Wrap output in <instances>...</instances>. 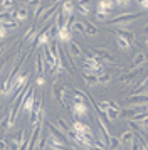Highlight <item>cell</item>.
<instances>
[{
    "label": "cell",
    "instance_id": "cell-1",
    "mask_svg": "<svg viewBox=\"0 0 148 150\" xmlns=\"http://www.w3.org/2000/svg\"><path fill=\"white\" fill-rule=\"evenodd\" d=\"M138 17H141V14L138 12H128V14H120V15H114L111 19H108V25L109 27H116V25H130L133 21H136Z\"/></svg>",
    "mask_w": 148,
    "mask_h": 150
},
{
    "label": "cell",
    "instance_id": "cell-2",
    "mask_svg": "<svg viewBox=\"0 0 148 150\" xmlns=\"http://www.w3.org/2000/svg\"><path fill=\"white\" fill-rule=\"evenodd\" d=\"M34 100H35V88H29L24 95V100H22V106L20 110L24 111V115L29 116L30 111H32V106H34Z\"/></svg>",
    "mask_w": 148,
    "mask_h": 150
},
{
    "label": "cell",
    "instance_id": "cell-3",
    "mask_svg": "<svg viewBox=\"0 0 148 150\" xmlns=\"http://www.w3.org/2000/svg\"><path fill=\"white\" fill-rule=\"evenodd\" d=\"M108 30H109L111 34H114V35L125 37V39H128L131 44H135L133 41L136 39V35H135V32H131V30L128 29V25H116V27H109Z\"/></svg>",
    "mask_w": 148,
    "mask_h": 150
},
{
    "label": "cell",
    "instance_id": "cell-4",
    "mask_svg": "<svg viewBox=\"0 0 148 150\" xmlns=\"http://www.w3.org/2000/svg\"><path fill=\"white\" fill-rule=\"evenodd\" d=\"M71 128H73L78 135H86V137H89V138H91V137H94L91 127H89V125H86L82 120H78V118L73 122V127H71Z\"/></svg>",
    "mask_w": 148,
    "mask_h": 150
},
{
    "label": "cell",
    "instance_id": "cell-5",
    "mask_svg": "<svg viewBox=\"0 0 148 150\" xmlns=\"http://www.w3.org/2000/svg\"><path fill=\"white\" fill-rule=\"evenodd\" d=\"M69 106H71V111H73L74 118H78V120H82V118L87 115V105L86 103L73 101V103H69Z\"/></svg>",
    "mask_w": 148,
    "mask_h": 150
},
{
    "label": "cell",
    "instance_id": "cell-6",
    "mask_svg": "<svg viewBox=\"0 0 148 150\" xmlns=\"http://www.w3.org/2000/svg\"><path fill=\"white\" fill-rule=\"evenodd\" d=\"M30 79V73H24V74H17L12 79V95H15L22 86H25L27 81Z\"/></svg>",
    "mask_w": 148,
    "mask_h": 150
},
{
    "label": "cell",
    "instance_id": "cell-7",
    "mask_svg": "<svg viewBox=\"0 0 148 150\" xmlns=\"http://www.w3.org/2000/svg\"><path fill=\"white\" fill-rule=\"evenodd\" d=\"M57 8H59V4H52V5H49L47 8H44V12H42V17H40V22L49 21V19H51V17H52L56 12H57Z\"/></svg>",
    "mask_w": 148,
    "mask_h": 150
},
{
    "label": "cell",
    "instance_id": "cell-8",
    "mask_svg": "<svg viewBox=\"0 0 148 150\" xmlns=\"http://www.w3.org/2000/svg\"><path fill=\"white\" fill-rule=\"evenodd\" d=\"M49 37H51V35H49V30H47V29H44L40 34H37V37H35V41H34V42H35V46L44 47L47 42H49ZM35 46H34V47H35Z\"/></svg>",
    "mask_w": 148,
    "mask_h": 150
},
{
    "label": "cell",
    "instance_id": "cell-9",
    "mask_svg": "<svg viewBox=\"0 0 148 150\" xmlns=\"http://www.w3.org/2000/svg\"><path fill=\"white\" fill-rule=\"evenodd\" d=\"M126 103L130 105H148V96L147 95H135L126 98Z\"/></svg>",
    "mask_w": 148,
    "mask_h": 150
},
{
    "label": "cell",
    "instance_id": "cell-10",
    "mask_svg": "<svg viewBox=\"0 0 148 150\" xmlns=\"http://www.w3.org/2000/svg\"><path fill=\"white\" fill-rule=\"evenodd\" d=\"M74 5H73V2L71 0H62V4H61V12L66 15V19L69 17V15H73L74 14Z\"/></svg>",
    "mask_w": 148,
    "mask_h": 150
},
{
    "label": "cell",
    "instance_id": "cell-11",
    "mask_svg": "<svg viewBox=\"0 0 148 150\" xmlns=\"http://www.w3.org/2000/svg\"><path fill=\"white\" fill-rule=\"evenodd\" d=\"M114 42H116V46H118V49H120V51H130V49H131V46H133V44L128 41V39L120 37V35H116Z\"/></svg>",
    "mask_w": 148,
    "mask_h": 150
},
{
    "label": "cell",
    "instance_id": "cell-12",
    "mask_svg": "<svg viewBox=\"0 0 148 150\" xmlns=\"http://www.w3.org/2000/svg\"><path fill=\"white\" fill-rule=\"evenodd\" d=\"M114 7L113 0H98L96 4V10H104V12H111V8Z\"/></svg>",
    "mask_w": 148,
    "mask_h": 150
},
{
    "label": "cell",
    "instance_id": "cell-13",
    "mask_svg": "<svg viewBox=\"0 0 148 150\" xmlns=\"http://www.w3.org/2000/svg\"><path fill=\"white\" fill-rule=\"evenodd\" d=\"M56 35H57V39L61 42H69L73 39V35H71V29H61V30H56Z\"/></svg>",
    "mask_w": 148,
    "mask_h": 150
},
{
    "label": "cell",
    "instance_id": "cell-14",
    "mask_svg": "<svg viewBox=\"0 0 148 150\" xmlns=\"http://www.w3.org/2000/svg\"><path fill=\"white\" fill-rule=\"evenodd\" d=\"M49 132H51V137L57 138V140H61V142H64V143L69 142V140H66V135H64V133H62L59 128H56L54 125H49Z\"/></svg>",
    "mask_w": 148,
    "mask_h": 150
},
{
    "label": "cell",
    "instance_id": "cell-15",
    "mask_svg": "<svg viewBox=\"0 0 148 150\" xmlns=\"http://www.w3.org/2000/svg\"><path fill=\"white\" fill-rule=\"evenodd\" d=\"M27 19H29V12H27V8H25V7L17 8V10L13 12V21L22 22V21H27Z\"/></svg>",
    "mask_w": 148,
    "mask_h": 150
},
{
    "label": "cell",
    "instance_id": "cell-16",
    "mask_svg": "<svg viewBox=\"0 0 148 150\" xmlns=\"http://www.w3.org/2000/svg\"><path fill=\"white\" fill-rule=\"evenodd\" d=\"M66 27V15L62 14L61 10L56 12V30H61V29Z\"/></svg>",
    "mask_w": 148,
    "mask_h": 150
},
{
    "label": "cell",
    "instance_id": "cell-17",
    "mask_svg": "<svg viewBox=\"0 0 148 150\" xmlns=\"http://www.w3.org/2000/svg\"><path fill=\"white\" fill-rule=\"evenodd\" d=\"M12 95V83L10 81H4L0 83V96H10Z\"/></svg>",
    "mask_w": 148,
    "mask_h": 150
},
{
    "label": "cell",
    "instance_id": "cell-18",
    "mask_svg": "<svg viewBox=\"0 0 148 150\" xmlns=\"http://www.w3.org/2000/svg\"><path fill=\"white\" fill-rule=\"evenodd\" d=\"M147 62V54L145 52H136L133 57V68H140Z\"/></svg>",
    "mask_w": 148,
    "mask_h": 150
},
{
    "label": "cell",
    "instance_id": "cell-19",
    "mask_svg": "<svg viewBox=\"0 0 148 150\" xmlns=\"http://www.w3.org/2000/svg\"><path fill=\"white\" fill-rule=\"evenodd\" d=\"M140 73H141V69H136V71H133V73H128L126 76H121V78H120V83H121V84H130V83L133 81V79H135L138 74H140Z\"/></svg>",
    "mask_w": 148,
    "mask_h": 150
},
{
    "label": "cell",
    "instance_id": "cell-20",
    "mask_svg": "<svg viewBox=\"0 0 148 150\" xmlns=\"http://www.w3.org/2000/svg\"><path fill=\"white\" fill-rule=\"evenodd\" d=\"M69 51H71V56H74V57H82V51L78 46V42H74L73 39L69 41Z\"/></svg>",
    "mask_w": 148,
    "mask_h": 150
},
{
    "label": "cell",
    "instance_id": "cell-21",
    "mask_svg": "<svg viewBox=\"0 0 148 150\" xmlns=\"http://www.w3.org/2000/svg\"><path fill=\"white\" fill-rule=\"evenodd\" d=\"M89 52H91V54H94L96 57H99V59L109 57V51H108V49H103V47H94V49H89Z\"/></svg>",
    "mask_w": 148,
    "mask_h": 150
},
{
    "label": "cell",
    "instance_id": "cell-22",
    "mask_svg": "<svg viewBox=\"0 0 148 150\" xmlns=\"http://www.w3.org/2000/svg\"><path fill=\"white\" fill-rule=\"evenodd\" d=\"M121 147V140H120V137H109L108 138V149L109 150H118Z\"/></svg>",
    "mask_w": 148,
    "mask_h": 150
},
{
    "label": "cell",
    "instance_id": "cell-23",
    "mask_svg": "<svg viewBox=\"0 0 148 150\" xmlns=\"http://www.w3.org/2000/svg\"><path fill=\"white\" fill-rule=\"evenodd\" d=\"M35 73H37V76L44 74V57H42V54H37V57H35Z\"/></svg>",
    "mask_w": 148,
    "mask_h": 150
},
{
    "label": "cell",
    "instance_id": "cell-24",
    "mask_svg": "<svg viewBox=\"0 0 148 150\" xmlns=\"http://www.w3.org/2000/svg\"><path fill=\"white\" fill-rule=\"evenodd\" d=\"M99 32V29L96 27L94 24H91V22H84V34L87 35H96Z\"/></svg>",
    "mask_w": 148,
    "mask_h": 150
},
{
    "label": "cell",
    "instance_id": "cell-25",
    "mask_svg": "<svg viewBox=\"0 0 148 150\" xmlns=\"http://www.w3.org/2000/svg\"><path fill=\"white\" fill-rule=\"evenodd\" d=\"M104 111H106V116H108V120H109V122H114V120H118V118H120V110L106 108Z\"/></svg>",
    "mask_w": 148,
    "mask_h": 150
},
{
    "label": "cell",
    "instance_id": "cell-26",
    "mask_svg": "<svg viewBox=\"0 0 148 150\" xmlns=\"http://www.w3.org/2000/svg\"><path fill=\"white\" fill-rule=\"evenodd\" d=\"M81 76H82V79L87 83V84H98V76L96 74H89V73H81Z\"/></svg>",
    "mask_w": 148,
    "mask_h": 150
},
{
    "label": "cell",
    "instance_id": "cell-27",
    "mask_svg": "<svg viewBox=\"0 0 148 150\" xmlns=\"http://www.w3.org/2000/svg\"><path fill=\"white\" fill-rule=\"evenodd\" d=\"M96 21L99 22H106L108 19H111V12H104V10H96Z\"/></svg>",
    "mask_w": 148,
    "mask_h": 150
},
{
    "label": "cell",
    "instance_id": "cell-28",
    "mask_svg": "<svg viewBox=\"0 0 148 150\" xmlns=\"http://www.w3.org/2000/svg\"><path fill=\"white\" fill-rule=\"evenodd\" d=\"M98 106L103 110H106V108H116V110H120V106L116 105L114 101H111V100H103V101L98 103Z\"/></svg>",
    "mask_w": 148,
    "mask_h": 150
},
{
    "label": "cell",
    "instance_id": "cell-29",
    "mask_svg": "<svg viewBox=\"0 0 148 150\" xmlns=\"http://www.w3.org/2000/svg\"><path fill=\"white\" fill-rule=\"evenodd\" d=\"M13 21V12L12 10H0V22Z\"/></svg>",
    "mask_w": 148,
    "mask_h": 150
},
{
    "label": "cell",
    "instance_id": "cell-30",
    "mask_svg": "<svg viewBox=\"0 0 148 150\" xmlns=\"http://www.w3.org/2000/svg\"><path fill=\"white\" fill-rule=\"evenodd\" d=\"M78 12L82 15H86V17H89V14H91L89 4H78Z\"/></svg>",
    "mask_w": 148,
    "mask_h": 150
},
{
    "label": "cell",
    "instance_id": "cell-31",
    "mask_svg": "<svg viewBox=\"0 0 148 150\" xmlns=\"http://www.w3.org/2000/svg\"><path fill=\"white\" fill-rule=\"evenodd\" d=\"M13 5H15V0H2L0 2L2 10H13Z\"/></svg>",
    "mask_w": 148,
    "mask_h": 150
},
{
    "label": "cell",
    "instance_id": "cell-32",
    "mask_svg": "<svg viewBox=\"0 0 148 150\" xmlns=\"http://www.w3.org/2000/svg\"><path fill=\"white\" fill-rule=\"evenodd\" d=\"M133 137H135V133L133 132H125V133H123V135H121V145H123V143H130L131 142V140H133Z\"/></svg>",
    "mask_w": 148,
    "mask_h": 150
},
{
    "label": "cell",
    "instance_id": "cell-33",
    "mask_svg": "<svg viewBox=\"0 0 148 150\" xmlns=\"http://www.w3.org/2000/svg\"><path fill=\"white\" fill-rule=\"evenodd\" d=\"M109 81H111V74L109 73H103V74L98 76V84H106Z\"/></svg>",
    "mask_w": 148,
    "mask_h": 150
},
{
    "label": "cell",
    "instance_id": "cell-34",
    "mask_svg": "<svg viewBox=\"0 0 148 150\" xmlns=\"http://www.w3.org/2000/svg\"><path fill=\"white\" fill-rule=\"evenodd\" d=\"M57 127H59V128H61V132H62V133H64V135H66L67 132H69V130H71V127H67V123L64 122V120H62V118H59V120H57Z\"/></svg>",
    "mask_w": 148,
    "mask_h": 150
},
{
    "label": "cell",
    "instance_id": "cell-35",
    "mask_svg": "<svg viewBox=\"0 0 148 150\" xmlns=\"http://www.w3.org/2000/svg\"><path fill=\"white\" fill-rule=\"evenodd\" d=\"M71 27L76 30V32H79V34H84V22H78L74 21V24L71 25Z\"/></svg>",
    "mask_w": 148,
    "mask_h": 150
},
{
    "label": "cell",
    "instance_id": "cell-36",
    "mask_svg": "<svg viewBox=\"0 0 148 150\" xmlns=\"http://www.w3.org/2000/svg\"><path fill=\"white\" fill-rule=\"evenodd\" d=\"M5 29H17L19 27V22L17 21H7V22H2Z\"/></svg>",
    "mask_w": 148,
    "mask_h": 150
},
{
    "label": "cell",
    "instance_id": "cell-37",
    "mask_svg": "<svg viewBox=\"0 0 148 150\" xmlns=\"http://www.w3.org/2000/svg\"><path fill=\"white\" fill-rule=\"evenodd\" d=\"M47 138H49V137H42V138L39 137V140H37V147H39V150H46Z\"/></svg>",
    "mask_w": 148,
    "mask_h": 150
},
{
    "label": "cell",
    "instance_id": "cell-38",
    "mask_svg": "<svg viewBox=\"0 0 148 150\" xmlns=\"http://www.w3.org/2000/svg\"><path fill=\"white\" fill-rule=\"evenodd\" d=\"M130 150H141V147H140V142H138V140H136L135 137H133V140L130 142Z\"/></svg>",
    "mask_w": 148,
    "mask_h": 150
},
{
    "label": "cell",
    "instance_id": "cell-39",
    "mask_svg": "<svg viewBox=\"0 0 148 150\" xmlns=\"http://www.w3.org/2000/svg\"><path fill=\"white\" fill-rule=\"evenodd\" d=\"M8 57H10L8 54H2V56H0V71L4 69V66H5V62L8 61Z\"/></svg>",
    "mask_w": 148,
    "mask_h": 150
},
{
    "label": "cell",
    "instance_id": "cell-40",
    "mask_svg": "<svg viewBox=\"0 0 148 150\" xmlns=\"http://www.w3.org/2000/svg\"><path fill=\"white\" fill-rule=\"evenodd\" d=\"M44 83H46V79H44V74H42V76H37V79H35V86H37V88H42V86H44Z\"/></svg>",
    "mask_w": 148,
    "mask_h": 150
},
{
    "label": "cell",
    "instance_id": "cell-41",
    "mask_svg": "<svg viewBox=\"0 0 148 150\" xmlns=\"http://www.w3.org/2000/svg\"><path fill=\"white\" fill-rule=\"evenodd\" d=\"M113 2L121 5V7H128V4H130V0H113Z\"/></svg>",
    "mask_w": 148,
    "mask_h": 150
},
{
    "label": "cell",
    "instance_id": "cell-42",
    "mask_svg": "<svg viewBox=\"0 0 148 150\" xmlns=\"http://www.w3.org/2000/svg\"><path fill=\"white\" fill-rule=\"evenodd\" d=\"M29 5L32 8H37L40 5V0H29Z\"/></svg>",
    "mask_w": 148,
    "mask_h": 150
},
{
    "label": "cell",
    "instance_id": "cell-43",
    "mask_svg": "<svg viewBox=\"0 0 148 150\" xmlns=\"http://www.w3.org/2000/svg\"><path fill=\"white\" fill-rule=\"evenodd\" d=\"M138 4H140V7H141V8L148 10V0H138Z\"/></svg>",
    "mask_w": 148,
    "mask_h": 150
},
{
    "label": "cell",
    "instance_id": "cell-44",
    "mask_svg": "<svg viewBox=\"0 0 148 150\" xmlns=\"http://www.w3.org/2000/svg\"><path fill=\"white\" fill-rule=\"evenodd\" d=\"M0 150H7V140L0 138Z\"/></svg>",
    "mask_w": 148,
    "mask_h": 150
},
{
    "label": "cell",
    "instance_id": "cell-45",
    "mask_svg": "<svg viewBox=\"0 0 148 150\" xmlns=\"http://www.w3.org/2000/svg\"><path fill=\"white\" fill-rule=\"evenodd\" d=\"M4 49H5V44H4V42H0V56L4 54Z\"/></svg>",
    "mask_w": 148,
    "mask_h": 150
},
{
    "label": "cell",
    "instance_id": "cell-46",
    "mask_svg": "<svg viewBox=\"0 0 148 150\" xmlns=\"http://www.w3.org/2000/svg\"><path fill=\"white\" fill-rule=\"evenodd\" d=\"M49 2H52V4H59L61 0H49Z\"/></svg>",
    "mask_w": 148,
    "mask_h": 150
},
{
    "label": "cell",
    "instance_id": "cell-47",
    "mask_svg": "<svg viewBox=\"0 0 148 150\" xmlns=\"http://www.w3.org/2000/svg\"><path fill=\"white\" fill-rule=\"evenodd\" d=\"M143 30H145V34H148V25H145V29H143Z\"/></svg>",
    "mask_w": 148,
    "mask_h": 150
},
{
    "label": "cell",
    "instance_id": "cell-48",
    "mask_svg": "<svg viewBox=\"0 0 148 150\" xmlns=\"http://www.w3.org/2000/svg\"><path fill=\"white\" fill-rule=\"evenodd\" d=\"M145 46H147V47H148V39H147V41H145Z\"/></svg>",
    "mask_w": 148,
    "mask_h": 150
},
{
    "label": "cell",
    "instance_id": "cell-49",
    "mask_svg": "<svg viewBox=\"0 0 148 150\" xmlns=\"http://www.w3.org/2000/svg\"><path fill=\"white\" fill-rule=\"evenodd\" d=\"M71 2H73V0H71Z\"/></svg>",
    "mask_w": 148,
    "mask_h": 150
}]
</instances>
